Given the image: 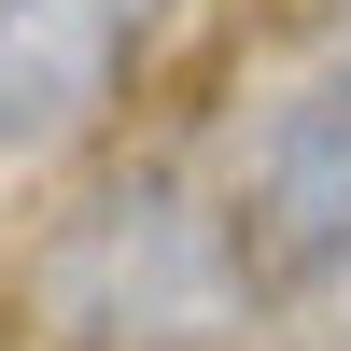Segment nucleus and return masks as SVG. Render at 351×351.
Returning <instances> with one entry per match:
<instances>
[{"instance_id":"obj_2","label":"nucleus","mask_w":351,"mask_h":351,"mask_svg":"<svg viewBox=\"0 0 351 351\" xmlns=\"http://www.w3.org/2000/svg\"><path fill=\"white\" fill-rule=\"evenodd\" d=\"M211 183H225V211H239L253 267H267V295L351 267V56L267 84V99L239 112V141H225Z\"/></svg>"},{"instance_id":"obj_5","label":"nucleus","mask_w":351,"mask_h":351,"mask_svg":"<svg viewBox=\"0 0 351 351\" xmlns=\"http://www.w3.org/2000/svg\"><path fill=\"white\" fill-rule=\"evenodd\" d=\"M337 56H351V14H337Z\"/></svg>"},{"instance_id":"obj_1","label":"nucleus","mask_w":351,"mask_h":351,"mask_svg":"<svg viewBox=\"0 0 351 351\" xmlns=\"http://www.w3.org/2000/svg\"><path fill=\"white\" fill-rule=\"evenodd\" d=\"M28 309L71 351H211V337L239 351L253 309H267V267H253L225 183L141 169V183L84 197V211L28 253Z\"/></svg>"},{"instance_id":"obj_3","label":"nucleus","mask_w":351,"mask_h":351,"mask_svg":"<svg viewBox=\"0 0 351 351\" xmlns=\"http://www.w3.org/2000/svg\"><path fill=\"white\" fill-rule=\"evenodd\" d=\"M141 28H155V0H0V169L71 155L127 99Z\"/></svg>"},{"instance_id":"obj_4","label":"nucleus","mask_w":351,"mask_h":351,"mask_svg":"<svg viewBox=\"0 0 351 351\" xmlns=\"http://www.w3.org/2000/svg\"><path fill=\"white\" fill-rule=\"evenodd\" d=\"M239 351H351V267L281 281V295L253 309V337H239Z\"/></svg>"}]
</instances>
